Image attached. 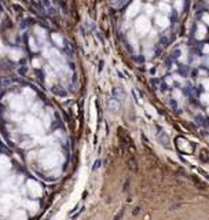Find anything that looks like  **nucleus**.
I'll return each mask as SVG.
<instances>
[{
    "label": "nucleus",
    "mask_w": 209,
    "mask_h": 220,
    "mask_svg": "<svg viewBox=\"0 0 209 220\" xmlns=\"http://www.w3.org/2000/svg\"><path fill=\"white\" fill-rule=\"evenodd\" d=\"M150 28V24H149V20L146 17H140L136 22V30L139 32L140 34H145Z\"/></svg>",
    "instance_id": "f257e3e1"
},
{
    "label": "nucleus",
    "mask_w": 209,
    "mask_h": 220,
    "mask_svg": "<svg viewBox=\"0 0 209 220\" xmlns=\"http://www.w3.org/2000/svg\"><path fill=\"white\" fill-rule=\"evenodd\" d=\"M10 105H11V107L14 110H22L25 107V105H24V99H22L21 97H12V99L10 102Z\"/></svg>",
    "instance_id": "f03ea898"
},
{
    "label": "nucleus",
    "mask_w": 209,
    "mask_h": 220,
    "mask_svg": "<svg viewBox=\"0 0 209 220\" xmlns=\"http://www.w3.org/2000/svg\"><path fill=\"white\" fill-rule=\"evenodd\" d=\"M139 7H140V3H139V2H134V4H132L131 7H129V10H128V17H134L136 12H138Z\"/></svg>",
    "instance_id": "7ed1b4c3"
},
{
    "label": "nucleus",
    "mask_w": 209,
    "mask_h": 220,
    "mask_svg": "<svg viewBox=\"0 0 209 220\" xmlns=\"http://www.w3.org/2000/svg\"><path fill=\"white\" fill-rule=\"evenodd\" d=\"M157 24L160 25L161 28H167L168 26V20L164 17H157Z\"/></svg>",
    "instance_id": "20e7f679"
},
{
    "label": "nucleus",
    "mask_w": 209,
    "mask_h": 220,
    "mask_svg": "<svg viewBox=\"0 0 209 220\" xmlns=\"http://www.w3.org/2000/svg\"><path fill=\"white\" fill-rule=\"evenodd\" d=\"M24 95L28 98V99H34V92L30 90V88H25L24 90Z\"/></svg>",
    "instance_id": "39448f33"
},
{
    "label": "nucleus",
    "mask_w": 209,
    "mask_h": 220,
    "mask_svg": "<svg viewBox=\"0 0 209 220\" xmlns=\"http://www.w3.org/2000/svg\"><path fill=\"white\" fill-rule=\"evenodd\" d=\"M52 39L55 40L56 43H58V46H62V37H59L56 33H54V34H52Z\"/></svg>",
    "instance_id": "423d86ee"
},
{
    "label": "nucleus",
    "mask_w": 209,
    "mask_h": 220,
    "mask_svg": "<svg viewBox=\"0 0 209 220\" xmlns=\"http://www.w3.org/2000/svg\"><path fill=\"white\" fill-rule=\"evenodd\" d=\"M6 162H7L6 160H3V158H0V172H2V171H4L6 168H7V167H6Z\"/></svg>",
    "instance_id": "0eeeda50"
},
{
    "label": "nucleus",
    "mask_w": 209,
    "mask_h": 220,
    "mask_svg": "<svg viewBox=\"0 0 209 220\" xmlns=\"http://www.w3.org/2000/svg\"><path fill=\"white\" fill-rule=\"evenodd\" d=\"M10 54H11V58L12 59H18L21 56V52H17V51H11Z\"/></svg>",
    "instance_id": "6e6552de"
},
{
    "label": "nucleus",
    "mask_w": 209,
    "mask_h": 220,
    "mask_svg": "<svg viewBox=\"0 0 209 220\" xmlns=\"http://www.w3.org/2000/svg\"><path fill=\"white\" fill-rule=\"evenodd\" d=\"M160 8H161V10H162L164 12H169V7H168L167 4H164V3H161V4H160Z\"/></svg>",
    "instance_id": "1a4fd4ad"
},
{
    "label": "nucleus",
    "mask_w": 209,
    "mask_h": 220,
    "mask_svg": "<svg viewBox=\"0 0 209 220\" xmlns=\"http://www.w3.org/2000/svg\"><path fill=\"white\" fill-rule=\"evenodd\" d=\"M204 33H205L204 28L199 26V34H197V37H198V39H202V37H204Z\"/></svg>",
    "instance_id": "9d476101"
},
{
    "label": "nucleus",
    "mask_w": 209,
    "mask_h": 220,
    "mask_svg": "<svg viewBox=\"0 0 209 220\" xmlns=\"http://www.w3.org/2000/svg\"><path fill=\"white\" fill-rule=\"evenodd\" d=\"M201 99H202V102H205V103H209V94L202 95V97H201Z\"/></svg>",
    "instance_id": "9b49d317"
},
{
    "label": "nucleus",
    "mask_w": 209,
    "mask_h": 220,
    "mask_svg": "<svg viewBox=\"0 0 209 220\" xmlns=\"http://www.w3.org/2000/svg\"><path fill=\"white\" fill-rule=\"evenodd\" d=\"M146 10H147L149 14H151V12H153V8H151L150 6H146Z\"/></svg>",
    "instance_id": "f8f14e48"
},
{
    "label": "nucleus",
    "mask_w": 209,
    "mask_h": 220,
    "mask_svg": "<svg viewBox=\"0 0 209 220\" xmlns=\"http://www.w3.org/2000/svg\"><path fill=\"white\" fill-rule=\"evenodd\" d=\"M30 47H32V50H36V46H34L33 40H30Z\"/></svg>",
    "instance_id": "ddd939ff"
},
{
    "label": "nucleus",
    "mask_w": 209,
    "mask_h": 220,
    "mask_svg": "<svg viewBox=\"0 0 209 220\" xmlns=\"http://www.w3.org/2000/svg\"><path fill=\"white\" fill-rule=\"evenodd\" d=\"M204 85L207 87V90H209V81H208V80H205V81H204Z\"/></svg>",
    "instance_id": "4468645a"
},
{
    "label": "nucleus",
    "mask_w": 209,
    "mask_h": 220,
    "mask_svg": "<svg viewBox=\"0 0 209 220\" xmlns=\"http://www.w3.org/2000/svg\"><path fill=\"white\" fill-rule=\"evenodd\" d=\"M33 65L36 66V68H39V61H37V59H34V61H33Z\"/></svg>",
    "instance_id": "2eb2a0df"
},
{
    "label": "nucleus",
    "mask_w": 209,
    "mask_h": 220,
    "mask_svg": "<svg viewBox=\"0 0 209 220\" xmlns=\"http://www.w3.org/2000/svg\"><path fill=\"white\" fill-rule=\"evenodd\" d=\"M204 20L207 21V24H209V15H204Z\"/></svg>",
    "instance_id": "dca6fc26"
},
{
    "label": "nucleus",
    "mask_w": 209,
    "mask_h": 220,
    "mask_svg": "<svg viewBox=\"0 0 209 220\" xmlns=\"http://www.w3.org/2000/svg\"><path fill=\"white\" fill-rule=\"evenodd\" d=\"M3 50H4V47H3V44H2V41H0V52H3Z\"/></svg>",
    "instance_id": "f3484780"
},
{
    "label": "nucleus",
    "mask_w": 209,
    "mask_h": 220,
    "mask_svg": "<svg viewBox=\"0 0 209 220\" xmlns=\"http://www.w3.org/2000/svg\"><path fill=\"white\" fill-rule=\"evenodd\" d=\"M205 52H209V47H205Z\"/></svg>",
    "instance_id": "a211bd4d"
},
{
    "label": "nucleus",
    "mask_w": 209,
    "mask_h": 220,
    "mask_svg": "<svg viewBox=\"0 0 209 220\" xmlns=\"http://www.w3.org/2000/svg\"><path fill=\"white\" fill-rule=\"evenodd\" d=\"M208 113H209V109H208Z\"/></svg>",
    "instance_id": "6ab92c4d"
}]
</instances>
